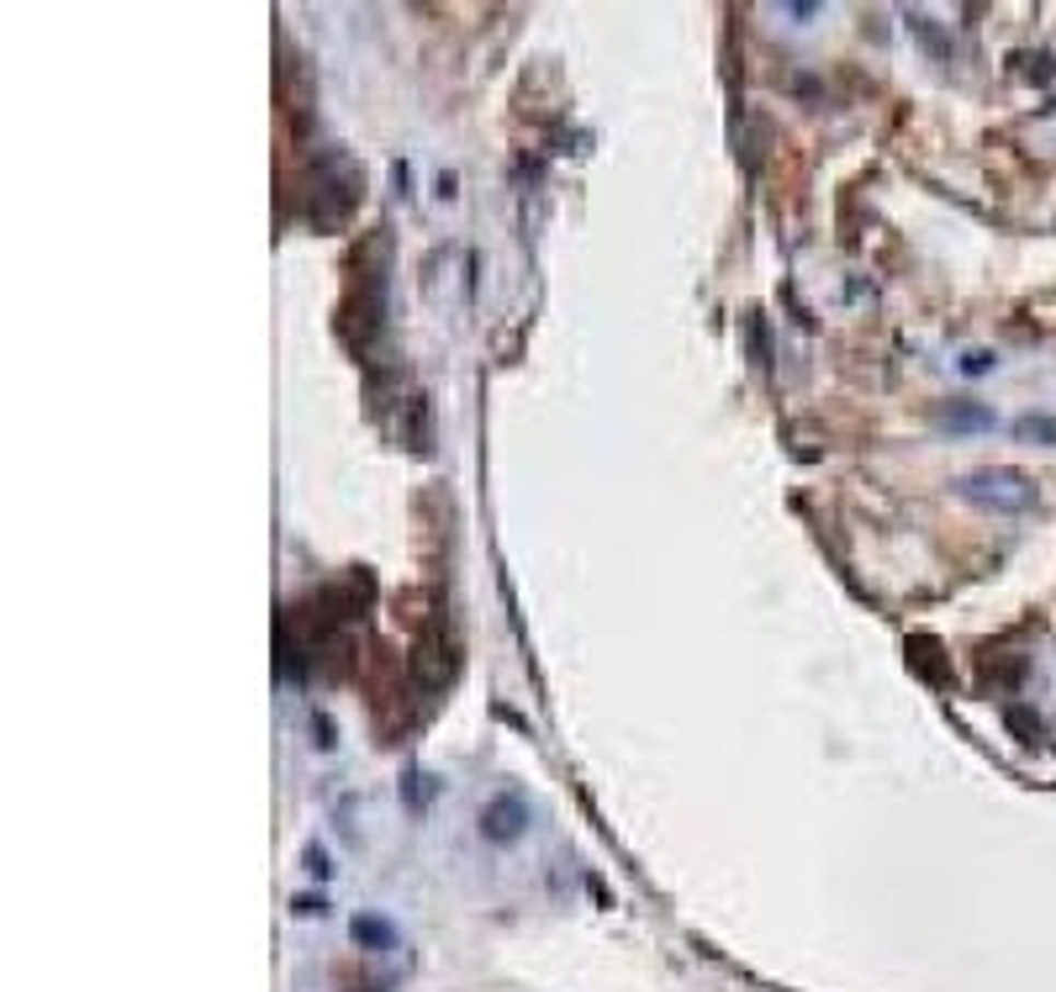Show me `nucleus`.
Returning <instances> with one entry per match:
<instances>
[{
	"label": "nucleus",
	"instance_id": "obj_8",
	"mask_svg": "<svg viewBox=\"0 0 1056 992\" xmlns=\"http://www.w3.org/2000/svg\"><path fill=\"white\" fill-rule=\"evenodd\" d=\"M962 370L966 375H988V370H994V354H988V349H972V354L962 360Z\"/></svg>",
	"mask_w": 1056,
	"mask_h": 992
},
{
	"label": "nucleus",
	"instance_id": "obj_3",
	"mask_svg": "<svg viewBox=\"0 0 1056 992\" xmlns=\"http://www.w3.org/2000/svg\"><path fill=\"white\" fill-rule=\"evenodd\" d=\"M945 428H956V433H972V428H994V412L983 407V401H951V407H940L936 412Z\"/></svg>",
	"mask_w": 1056,
	"mask_h": 992
},
{
	"label": "nucleus",
	"instance_id": "obj_7",
	"mask_svg": "<svg viewBox=\"0 0 1056 992\" xmlns=\"http://www.w3.org/2000/svg\"><path fill=\"white\" fill-rule=\"evenodd\" d=\"M1003 723H1009V728H1014L1025 745H1035V739H1041V719H1035L1030 708H1020V702H1009V708H1003Z\"/></svg>",
	"mask_w": 1056,
	"mask_h": 992
},
{
	"label": "nucleus",
	"instance_id": "obj_2",
	"mask_svg": "<svg viewBox=\"0 0 1056 992\" xmlns=\"http://www.w3.org/2000/svg\"><path fill=\"white\" fill-rule=\"evenodd\" d=\"M523 824H529V808L518 803V797H491L481 813V835L486 840H497V844H508L523 835Z\"/></svg>",
	"mask_w": 1056,
	"mask_h": 992
},
{
	"label": "nucleus",
	"instance_id": "obj_6",
	"mask_svg": "<svg viewBox=\"0 0 1056 992\" xmlns=\"http://www.w3.org/2000/svg\"><path fill=\"white\" fill-rule=\"evenodd\" d=\"M1014 433H1020V439H1035V444H1056V418H1046V412H1025V418L1014 422Z\"/></svg>",
	"mask_w": 1056,
	"mask_h": 992
},
{
	"label": "nucleus",
	"instance_id": "obj_10",
	"mask_svg": "<svg viewBox=\"0 0 1056 992\" xmlns=\"http://www.w3.org/2000/svg\"><path fill=\"white\" fill-rule=\"evenodd\" d=\"M306 872H312V876H328V872H333V866H328V855H323L317 844L306 850Z\"/></svg>",
	"mask_w": 1056,
	"mask_h": 992
},
{
	"label": "nucleus",
	"instance_id": "obj_9",
	"mask_svg": "<svg viewBox=\"0 0 1056 992\" xmlns=\"http://www.w3.org/2000/svg\"><path fill=\"white\" fill-rule=\"evenodd\" d=\"M291 908H297V919H323V913H328V898H297Z\"/></svg>",
	"mask_w": 1056,
	"mask_h": 992
},
{
	"label": "nucleus",
	"instance_id": "obj_4",
	"mask_svg": "<svg viewBox=\"0 0 1056 992\" xmlns=\"http://www.w3.org/2000/svg\"><path fill=\"white\" fill-rule=\"evenodd\" d=\"M904 22H908V32H914V37H919V43H925V48H930L940 63H951V54H956V48H951V37H945V32H940L936 22L925 16V11H908Z\"/></svg>",
	"mask_w": 1056,
	"mask_h": 992
},
{
	"label": "nucleus",
	"instance_id": "obj_5",
	"mask_svg": "<svg viewBox=\"0 0 1056 992\" xmlns=\"http://www.w3.org/2000/svg\"><path fill=\"white\" fill-rule=\"evenodd\" d=\"M355 945L386 950V945H392V924H386V919H355Z\"/></svg>",
	"mask_w": 1056,
	"mask_h": 992
},
{
	"label": "nucleus",
	"instance_id": "obj_1",
	"mask_svg": "<svg viewBox=\"0 0 1056 992\" xmlns=\"http://www.w3.org/2000/svg\"><path fill=\"white\" fill-rule=\"evenodd\" d=\"M966 502H977V507L988 512H1030L1035 507V481H1030L1025 470H1014V465H988V470H972L956 481Z\"/></svg>",
	"mask_w": 1056,
	"mask_h": 992
}]
</instances>
